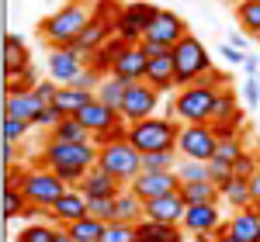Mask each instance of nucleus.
<instances>
[{
  "mask_svg": "<svg viewBox=\"0 0 260 242\" xmlns=\"http://www.w3.org/2000/svg\"><path fill=\"white\" fill-rule=\"evenodd\" d=\"M49 142H90V132H87L77 118H62L59 125L49 132Z\"/></svg>",
  "mask_w": 260,
  "mask_h": 242,
  "instance_id": "nucleus-32",
  "label": "nucleus"
},
{
  "mask_svg": "<svg viewBox=\"0 0 260 242\" xmlns=\"http://www.w3.org/2000/svg\"><path fill=\"white\" fill-rule=\"evenodd\" d=\"M18 190L24 194V201H28V204H35V208H52V204L59 201L70 187H66L52 170L39 166V170H24Z\"/></svg>",
  "mask_w": 260,
  "mask_h": 242,
  "instance_id": "nucleus-7",
  "label": "nucleus"
},
{
  "mask_svg": "<svg viewBox=\"0 0 260 242\" xmlns=\"http://www.w3.org/2000/svg\"><path fill=\"white\" fill-rule=\"evenodd\" d=\"M257 170H260V159L253 156V152H243L240 159L233 163V177H236V180H253Z\"/></svg>",
  "mask_w": 260,
  "mask_h": 242,
  "instance_id": "nucleus-42",
  "label": "nucleus"
},
{
  "mask_svg": "<svg viewBox=\"0 0 260 242\" xmlns=\"http://www.w3.org/2000/svg\"><path fill=\"white\" fill-rule=\"evenodd\" d=\"M219 225H222L219 204H194V208H187V211H184L180 228H184V232H191L194 239H198V235H212V239H215V228H219Z\"/></svg>",
  "mask_w": 260,
  "mask_h": 242,
  "instance_id": "nucleus-13",
  "label": "nucleus"
},
{
  "mask_svg": "<svg viewBox=\"0 0 260 242\" xmlns=\"http://www.w3.org/2000/svg\"><path fill=\"white\" fill-rule=\"evenodd\" d=\"M177 177H180V183H205V180H212V170H208V163H198V159H180Z\"/></svg>",
  "mask_w": 260,
  "mask_h": 242,
  "instance_id": "nucleus-35",
  "label": "nucleus"
},
{
  "mask_svg": "<svg viewBox=\"0 0 260 242\" xmlns=\"http://www.w3.org/2000/svg\"><path fill=\"white\" fill-rule=\"evenodd\" d=\"M215 242H240V239H236V235H229V232H225V235H219V239H215Z\"/></svg>",
  "mask_w": 260,
  "mask_h": 242,
  "instance_id": "nucleus-57",
  "label": "nucleus"
},
{
  "mask_svg": "<svg viewBox=\"0 0 260 242\" xmlns=\"http://www.w3.org/2000/svg\"><path fill=\"white\" fill-rule=\"evenodd\" d=\"M125 49H128V45H125L118 35H111V38H108L98 52L90 56V62H87V66H90V69H98L101 76H111V66H115V59H118Z\"/></svg>",
  "mask_w": 260,
  "mask_h": 242,
  "instance_id": "nucleus-24",
  "label": "nucleus"
},
{
  "mask_svg": "<svg viewBox=\"0 0 260 242\" xmlns=\"http://www.w3.org/2000/svg\"><path fill=\"white\" fill-rule=\"evenodd\" d=\"M146 83L160 94H170L177 80H174V52H163L156 59H149V69H146Z\"/></svg>",
  "mask_w": 260,
  "mask_h": 242,
  "instance_id": "nucleus-21",
  "label": "nucleus"
},
{
  "mask_svg": "<svg viewBox=\"0 0 260 242\" xmlns=\"http://www.w3.org/2000/svg\"><path fill=\"white\" fill-rule=\"evenodd\" d=\"M90 101H94V94L90 90H77V87H59V94H56V107L66 118H77Z\"/></svg>",
  "mask_w": 260,
  "mask_h": 242,
  "instance_id": "nucleus-27",
  "label": "nucleus"
},
{
  "mask_svg": "<svg viewBox=\"0 0 260 242\" xmlns=\"http://www.w3.org/2000/svg\"><path fill=\"white\" fill-rule=\"evenodd\" d=\"M184 35H187V21L180 18V14H174V11H156V18L149 21L146 38L142 42H153V45H163V49H174Z\"/></svg>",
  "mask_w": 260,
  "mask_h": 242,
  "instance_id": "nucleus-10",
  "label": "nucleus"
},
{
  "mask_svg": "<svg viewBox=\"0 0 260 242\" xmlns=\"http://www.w3.org/2000/svg\"><path fill=\"white\" fill-rule=\"evenodd\" d=\"M90 21H94V11L87 7V0H70L39 21V31L52 49H70Z\"/></svg>",
  "mask_w": 260,
  "mask_h": 242,
  "instance_id": "nucleus-2",
  "label": "nucleus"
},
{
  "mask_svg": "<svg viewBox=\"0 0 260 242\" xmlns=\"http://www.w3.org/2000/svg\"><path fill=\"white\" fill-rule=\"evenodd\" d=\"M62 118H66V114H62L59 107H56V104H49V107H42V114L35 118V125H39V128H49V132H52V128H56V125H59Z\"/></svg>",
  "mask_w": 260,
  "mask_h": 242,
  "instance_id": "nucleus-47",
  "label": "nucleus"
},
{
  "mask_svg": "<svg viewBox=\"0 0 260 242\" xmlns=\"http://www.w3.org/2000/svg\"><path fill=\"white\" fill-rule=\"evenodd\" d=\"M101 242H136V225L108 222V225H104V235H101Z\"/></svg>",
  "mask_w": 260,
  "mask_h": 242,
  "instance_id": "nucleus-41",
  "label": "nucleus"
},
{
  "mask_svg": "<svg viewBox=\"0 0 260 242\" xmlns=\"http://www.w3.org/2000/svg\"><path fill=\"white\" fill-rule=\"evenodd\" d=\"M101 80H104V76H101L98 69H90V66H83L80 73H77V80L70 83V87H77V90H90V94H98Z\"/></svg>",
  "mask_w": 260,
  "mask_h": 242,
  "instance_id": "nucleus-43",
  "label": "nucleus"
},
{
  "mask_svg": "<svg viewBox=\"0 0 260 242\" xmlns=\"http://www.w3.org/2000/svg\"><path fill=\"white\" fill-rule=\"evenodd\" d=\"M177 135H180V121L177 118H167V114H153L146 121H136L128 125V142L139 149L142 156L149 152H170L177 149Z\"/></svg>",
  "mask_w": 260,
  "mask_h": 242,
  "instance_id": "nucleus-3",
  "label": "nucleus"
},
{
  "mask_svg": "<svg viewBox=\"0 0 260 242\" xmlns=\"http://www.w3.org/2000/svg\"><path fill=\"white\" fill-rule=\"evenodd\" d=\"M229 235H236L240 242H260V215L257 208H243L229 218Z\"/></svg>",
  "mask_w": 260,
  "mask_h": 242,
  "instance_id": "nucleus-23",
  "label": "nucleus"
},
{
  "mask_svg": "<svg viewBox=\"0 0 260 242\" xmlns=\"http://www.w3.org/2000/svg\"><path fill=\"white\" fill-rule=\"evenodd\" d=\"M83 66H87V59L77 49H52L49 52V80H56L59 87H70Z\"/></svg>",
  "mask_w": 260,
  "mask_h": 242,
  "instance_id": "nucleus-12",
  "label": "nucleus"
},
{
  "mask_svg": "<svg viewBox=\"0 0 260 242\" xmlns=\"http://www.w3.org/2000/svg\"><path fill=\"white\" fill-rule=\"evenodd\" d=\"M146 218V204L125 187L118 197H115V222H125V225H139Z\"/></svg>",
  "mask_w": 260,
  "mask_h": 242,
  "instance_id": "nucleus-25",
  "label": "nucleus"
},
{
  "mask_svg": "<svg viewBox=\"0 0 260 242\" xmlns=\"http://www.w3.org/2000/svg\"><path fill=\"white\" fill-rule=\"evenodd\" d=\"M219 94L222 90H208L201 83L180 87L177 97H174V118L180 125H212V111H215Z\"/></svg>",
  "mask_w": 260,
  "mask_h": 242,
  "instance_id": "nucleus-6",
  "label": "nucleus"
},
{
  "mask_svg": "<svg viewBox=\"0 0 260 242\" xmlns=\"http://www.w3.org/2000/svg\"><path fill=\"white\" fill-rule=\"evenodd\" d=\"M246 101L253 104V107L260 104V76H250L246 80Z\"/></svg>",
  "mask_w": 260,
  "mask_h": 242,
  "instance_id": "nucleus-51",
  "label": "nucleus"
},
{
  "mask_svg": "<svg viewBox=\"0 0 260 242\" xmlns=\"http://www.w3.org/2000/svg\"><path fill=\"white\" fill-rule=\"evenodd\" d=\"M243 152H246V149H243V139L236 135V139H222V142H219V149H215V156H212V159H219V163H225V166H233V163L240 159Z\"/></svg>",
  "mask_w": 260,
  "mask_h": 242,
  "instance_id": "nucleus-39",
  "label": "nucleus"
},
{
  "mask_svg": "<svg viewBox=\"0 0 260 242\" xmlns=\"http://www.w3.org/2000/svg\"><path fill=\"white\" fill-rule=\"evenodd\" d=\"M208 170H212V183H215V187H229V183L236 180V177H233V166H225V163H219V159H212L208 163Z\"/></svg>",
  "mask_w": 260,
  "mask_h": 242,
  "instance_id": "nucleus-46",
  "label": "nucleus"
},
{
  "mask_svg": "<svg viewBox=\"0 0 260 242\" xmlns=\"http://www.w3.org/2000/svg\"><path fill=\"white\" fill-rule=\"evenodd\" d=\"M125 11L139 21L142 28H149V21L156 18V11H160V7H153V4H146V0H136V4H125Z\"/></svg>",
  "mask_w": 260,
  "mask_h": 242,
  "instance_id": "nucleus-44",
  "label": "nucleus"
},
{
  "mask_svg": "<svg viewBox=\"0 0 260 242\" xmlns=\"http://www.w3.org/2000/svg\"><path fill=\"white\" fill-rule=\"evenodd\" d=\"M128 190L146 204V201H153V197L177 194L180 190V177H177V170H174V173H139L136 180L128 183Z\"/></svg>",
  "mask_w": 260,
  "mask_h": 242,
  "instance_id": "nucleus-11",
  "label": "nucleus"
},
{
  "mask_svg": "<svg viewBox=\"0 0 260 242\" xmlns=\"http://www.w3.org/2000/svg\"><path fill=\"white\" fill-rule=\"evenodd\" d=\"M184 211H187V204L184 197L177 194H167V197H153V201H146V218L149 222H163V225H180L184 222Z\"/></svg>",
  "mask_w": 260,
  "mask_h": 242,
  "instance_id": "nucleus-16",
  "label": "nucleus"
},
{
  "mask_svg": "<svg viewBox=\"0 0 260 242\" xmlns=\"http://www.w3.org/2000/svg\"><path fill=\"white\" fill-rule=\"evenodd\" d=\"M170 52H174V80H177V87L198 83L201 76L215 66V62L208 59V49L201 45V38L194 35V31H187Z\"/></svg>",
  "mask_w": 260,
  "mask_h": 242,
  "instance_id": "nucleus-4",
  "label": "nucleus"
},
{
  "mask_svg": "<svg viewBox=\"0 0 260 242\" xmlns=\"http://www.w3.org/2000/svg\"><path fill=\"white\" fill-rule=\"evenodd\" d=\"M229 45H233V49H243V45H246V35H240V31L229 35Z\"/></svg>",
  "mask_w": 260,
  "mask_h": 242,
  "instance_id": "nucleus-55",
  "label": "nucleus"
},
{
  "mask_svg": "<svg viewBox=\"0 0 260 242\" xmlns=\"http://www.w3.org/2000/svg\"><path fill=\"white\" fill-rule=\"evenodd\" d=\"M24 208H28V201H24V194H21L18 187H4V222L21 218Z\"/></svg>",
  "mask_w": 260,
  "mask_h": 242,
  "instance_id": "nucleus-36",
  "label": "nucleus"
},
{
  "mask_svg": "<svg viewBox=\"0 0 260 242\" xmlns=\"http://www.w3.org/2000/svg\"><path fill=\"white\" fill-rule=\"evenodd\" d=\"M219 52H222V59H229V66H243V62H246V56H243L240 49H233V45H229V42H225V45H222Z\"/></svg>",
  "mask_w": 260,
  "mask_h": 242,
  "instance_id": "nucleus-50",
  "label": "nucleus"
},
{
  "mask_svg": "<svg viewBox=\"0 0 260 242\" xmlns=\"http://www.w3.org/2000/svg\"><path fill=\"white\" fill-rule=\"evenodd\" d=\"M98 166L104 170V173H111L121 187H128V183L142 173V152L128 139L108 142V145L98 149Z\"/></svg>",
  "mask_w": 260,
  "mask_h": 242,
  "instance_id": "nucleus-5",
  "label": "nucleus"
},
{
  "mask_svg": "<svg viewBox=\"0 0 260 242\" xmlns=\"http://www.w3.org/2000/svg\"><path fill=\"white\" fill-rule=\"evenodd\" d=\"M243 69H246V76H257L260 59H253V56H246V62H243Z\"/></svg>",
  "mask_w": 260,
  "mask_h": 242,
  "instance_id": "nucleus-53",
  "label": "nucleus"
},
{
  "mask_svg": "<svg viewBox=\"0 0 260 242\" xmlns=\"http://www.w3.org/2000/svg\"><path fill=\"white\" fill-rule=\"evenodd\" d=\"M243 114L236 111V97H233V90H222L219 101H215V111H212V125H236L240 128Z\"/></svg>",
  "mask_w": 260,
  "mask_h": 242,
  "instance_id": "nucleus-30",
  "label": "nucleus"
},
{
  "mask_svg": "<svg viewBox=\"0 0 260 242\" xmlns=\"http://www.w3.org/2000/svg\"><path fill=\"white\" fill-rule=\"evenodd\" d=\"M121 190H125V187H121L111 173H104L101 166H94V170L80 180V194L83 197H118Z\"/></svg>",
  "mask_w": 260,
  "mask_h": 242,
  "instance_id": "nucleus-20",
  "label": "nucleus"
},
{
  "mask_svg": "<svg viewBox=\"0 0 260 242\" xmlns=\"http://www.w3.org/2000/svg\"><path fill=\"white\" fill-rule=\"evenodd\" d=\"M14 159H18V142H4V166L11 170Z\"/></svg>",
  "mask_w": 260,
  "mask_h": 242,
  "instance_id": "nucleus-52",
  "label": "nucleus"
},
{
  "mask_svg": "<svg viewBox=\"0 0 260 242\" xmlns=\"http://www.w3.org/2000/svg\"><path fill=\"white\" fill-rule=\"evenodd\" d=\"M87 215L98 222H115V197H87Z\"/></svg>",
  "mask_w": 260,
  "mask_h": 242,
  "instance_id": "nucleus-40",
  "label": "nucleus"
},
{
  "mask_svg": "<svg viewBox=\"0 0 260 242\" xmlns=\"http://www.w3.org/2000/svg\"><path fill=\"white\" fill-rule=\"evenodd\" d=\"M198 83H201V87H208V90H225V73H222L219 66H212Z\"/></svg>",
  "mask_w": 260,
  "mask_h": 242,
  "instance_id": "nucleus-49",
  "label": "nucleus"
},
{
  "mask_svg": "<svg viewBox=\"0 0 260 242\" xmlns=\"http://www.w3.org/2000/svg\"><path fill=\"white\" fill-rule=\"evenodd\" d=\"M56 94H59V83H56V80H39V87H35V97H39L45 107H49V104H56Z\"/></svg>",
  "mask_w": 260,
  "mask_h": 242,
  "instance_id": "nucleus-48",
  "label": "nucleus"
},
{
  "mask_svg": "<svg viewBox=\"0 0 260 242\" xmlns=\"http://www.w3.org/2000/svg\"><path fill=\"white\" fill-rule=\"evenodd\" d=\"M180 197H184L187 208H194V204H219L222 201L219 187H215L212 180H205V183H180Z\"/></svg>",
  "mask_w": 260,
  "mask_h": 242,
  "instance_id": "nucleus-28",
  "label": "nucleus"
},
{
  "mask_svg": "<svg viewBox=\"0 0 260 242\" xmlns=\"http://www.w3.org/2000/svg\"><path fill=\"white\" fill-rule=\"evenodd\" d=\"M28 121H18V118H4V142H21L28 135Z\"/></svg>",
  "mask_w": 260,
  "mask_h": 242,
  "instance_id": "nucleus-45",
  "label": "nucleus"
},
{
  "mask_svg": "<svg viewBox=\"0 0 260 242\" xmlns=\"http://www.w3.org/2000/svg\"><path fill=\"white\" fill-rule=\"evenodd\" d=\"M56 239V228L52 225H21L14 242H52Z\"/></svg>",
  "mask_w": 260,
  "mask_h": 242,
  "instance_id": "nucleus-37",
  "label": "nucleus"
},
{
  "mask_svg": "<svg viewBox=\"0 0 260 242\" xmlns=\"http://www.w3.org/2000/svg\"><path fill=\"white\" fill-rule=\"evenodd\" d=\"M160 104V90H153L149 83H128V94H125V104H121V121L125 125H136V121L153 118Z\"/></svg>",
  "mask_w": 260,
  "mask_h": 242,
  "instance_id": "nucleus-9",
  "label": "nucleus"
},
{
  "mask_svg": "<svg viewBox=\"0 0 260 242\" xmlns=\"http://www.w3.org/2000/svg\"><path fill=\"white\" fill-rule=\"evenodd\" d=\"M146 69H149V56L142 52V45H128L118 59H115L111 76H118L125 83H142L146 80Z\"/></svg>",
  "mask_w": 260,
  "mask_h": 242,
  "instance_id": "nucleus-14",
  "label": "nucleus"
},
{
  "mask_svg": "<svg viewBox=\"0 0 260 242\" xmlns=\"http://www.w3.org/2000/svg\"><path fill=\"white\" fill-rule=\"evenodd\" d=\"M219 149V135L212 125H180L177 135V156L180 159H198V163H212Z\"/></svg>",
  "mask_w": 260,
  "mask_h": 242,
  "instance_id": "nucleus-8",
  "label": "nucleus"
},
{
  "mask_svg": "<svg viewBox=\"0 0 260 242\" xmlns=\"http://www.w3.org/2000/svg\"><path fill=\"white\" fill-rule=\"evenodd\" d=\"M52 242H73V239H70V232H66V228H56V239H52Z\"/></svg>",
  "mask_w": 260,
  "mask_h": 242,
  "instance_id": "nucleus-56",
  "label": "nucleus"
},
{
  "mask_svg": "<svg viewBox=\"0 0 260 242\" xmlns=\"http://www.w3.org/2000/svg\"><path fill=\"white\" fill-rule=\"evenodd\" d=\"M250 190H253V201H260V170L253 173V180H250Z\"/></svg>",
  "mask_w": 260,
  "mask_h": 242,
  "instance_id": "nucleus-54",
  "label": "nucleus"
},
{
  "mask_svg": "<svg viewBox=\"0 0 260 242\" xmlns=\"http://www.w3.org/2000/svg\"><path fill=\"white\" fill-rule=\"evenodd\" d=\"M125 94H128V83H125V80H118V76H104L94 97H98V101L104 104V107H111L115 114H121V104H125Z\"/></svg>",
  "mask_w": 260,
  "mask_h": 242,
  "instance_id": "nucleus-26",
  "label": "nucleus"
},
{
  "mask_svg": "<svg viewBox=\"0 0 260 242\" xmlns=\"http://www.w3.org/2000/svg\"><path fill=\"white\" fill-rule=\"evenodd\" d=\"M111 35H115V28H111L108 21L94 18V21H90V24H87V28L80 31V38L73 42L70 49H77V52H80L83 59L90 62V56H94V52H98V49H101V45H104L108 38H111Z\"/></svg>",
  "mask_w": 260,
  "mask_h": 242,
  "instance_id": "nucleus-19",
  "label": "nucleus"
},
{
  "mask_svg": "<svg viewBox=\"0 0 260 242\" xmlns=\"http://www.w3.org/2000/svg\"><path fill=\"white\" fill-rule=\"evenodd\" d=\"M219 194H222V201L233 204L236 211H243V208H253V190H250V180H233L229 187H222Z\"/></svg>",
  "mask_w": 260,
  "mask_h": 242,
  "instance_id": "nucleus-33",
  "label": "nucleus"
},
{
  "mask_svg": "<svg viewBox=\"0 0 260 242\" xmlns=\"http://www.w3.org/2000/svg\"><path fill=\"white\" fill-rule=\"evenodd\" d=\"M39 87V73H35V66H28L21 76L14 80H7V97H18V94H31Z\"/></svg>",
  "mask_w": 260,
  "mask_h": 242,
  "instance_id": "nucleus-38",
  "label": "nucleus"
},
{
  "mask_svg": "<svg viewBox=\"0 0 260 242\" xmlns=\"http://www.w3.org/2000/svg\"><path fill=\"white\" fill-rule=\"evenodd\" d=\"M42 107H45V104L35 97V90H31V94H18V97H7V101H4V118H18V121L35 125V118L42 114Z\"/></svg>",
  "mask_w": 260,
  "mask_h": 242,
  "instance_id": "nucleus-22",
  "label": "nucleus"
},
{
  "mask_svg": "<svg viewBox=\"0 0 260 242\" xmlns=\"http://www.w3.org/2000/svg\"><path fill=\"white\" fill-rule=\"evenodd\" d=\"M28 66H31L28 42H24V35L11 31V35L4 38V76H7V80H14V76H21Z\"/></svg>",
  "mask_w": 260,
  "mask_h": 242,
  "instance_id": "nucleus-15",
  "label": "nucleus"
},
{
  "mask_svg": "<svg viewBox=\"0 0 260 242\" xmlns=\"http://www.w3.org/2000/svg\"><path fill=\"white\" fill-rule=\"evenodd\" d=\"M39 166L52 170L66 187H80V180L98 166V145L94 142H49L39 152Z\"/></svg>",
  "mask_w": 260,
  "mask_h": 242,
  "instance_id": "nucleus-1",
  "label": "nucleus"
},
{
  "mask_svg": "<svg viewBox=\"0 0 260 242\" xmlns=\"http://www.w3.org/2000/svg\"><path fill=\"white\" fill-rule=\"evenodd\" d=\"M104 225L108 222H98V218H80V222L66 225V232H70V239L73 242H101V235H104Z\"/></svg>",
  "mask_w": 260,
  "mask_h": 242,
  "instance_id": "nucleus-31",
  "label": "nucleus"
},
{
  "mask_svg": "<svg viewBox=\"0 0 260 242\" xmlns=\"http://www.w3.org/2000/svg\"><path fill=\"white\" fill-rule=\"evenodd\" d=\"M77 121H80L83 128L90 132V139H94V135H104V132H111V128H115V125L121 121V114H115L111 107H104V104L94 97V101H90V104H87V107L80 111V114H77Z\"/></svg>",
  "mask_w": 260,
  "mask_h": 242,
  "instance_id": "nucleus-18",
  "label": "nucleus"
},
{
  "mask_svg": "<svg viewBox=\"0 0 260 242\" xmlns=\"http://www.w3.org/2000/svg\"><path fill=\"white\" fill-rule=\"evenodd\" d=\"M177 166H180L177 149H170V152H149V156H142V173H174Z\"/></svg>",
  "mask_w": 260,
  "mask_h": 242,
  "instance_id": "nucleus-34",
  "label": "nucleus"
},
{
  "mask_svg": "<svg viewBox=\"0 0 260 242\" xmlns=\"http://www.w3.org/2000/svg\"><path fill=\"white\" fill-rule=\"evenodd\" d=\"M253 208H257V215H260V201H253Z\"/></svg>",
  "mask_w": 260,
  "mask_h": 242,
  "instance_id": "nucleus-58",
  "label": "nucleus"
},
{
  "mask_svg": "<svg viewBox=\"0 0 260 242\" xmlns=\"http://www.w3.org/2000/svg\"><path fill=\"white\" fill-rule=\"evenodd\" d=\"M236 21H240L243 35L260 38V0H240L236 4Z\"/></svg>",
  "mask_w": 260,
  "mask_h": 242,
  "instance_id": "nucleus-29",
  "label": "nucleus"
},
{
  "mask_svg": "<svg viewBox=\"0 0 260 242\" xmlns=\"http://www.w3.org/2000/svg\"><path fill=\"white\" fill-rule=\"evenodd\" d=\"M49 211H52V222L66 228V225L87 218V197L80 194V187H70V190H66V194H62V197L52 204Z\"/></svg>",
  "mask_w": 260,
  "mask_h": 242,
  "instance_id": "nucleus-17",
  "label": "nucleus"
}]
</instances>
